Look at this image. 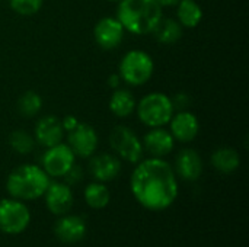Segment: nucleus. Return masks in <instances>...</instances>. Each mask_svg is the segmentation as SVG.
<instances>
[{"label":"nucleus","mask_w":249,"mask_h":247,"mask_svg":"<svg viewBox=\"0 0 249 247\" xmlns=\"http://www.w3.org/2000/svg\"><path fill=\"white\" fill-rule=\"evenodd\" d=\"M130 188L137 202L150 211L169 208L178 197V182L174 169L158 157L139 162L131 175Z\"/></svg>","instance_id":"1"},{"label":"nucleus","mask_w":249,"mask_h":247,"mask_svg":"<svg viewBox=\"0 0 249 247\" xmlns=\"http://www.w3.org/2000/svg\"><path fill=\"white\" fill-rule=\"evenodd\" d=\"M117 19L125 31L134 35H149L155 31L162 15V6L156 0H121Z\"/></svg>","instance_id":"2"},{"label":"nucleus","mask_w":249,"mask_h":247,"mask_svg":"<svg viewBox=\"0 0 249 247\" xmlns=\"http://www.w3.org/2000/svg\"><path fill=\"white\" fill-rule=\"evenodd\" d=\"M50 185V176L36 165H20L6 181L9 195L19 201H34L42 197Z\"/></svg>","instance_id":"3"},{"label":"nucleus","mask_w":249,"mask_h":247,"mask_svg":"<svg viewBox=\"0 0 249 247\" xmlns=\"http://www.w3.org/2000/svg\"><path fill=\"white\" fill-rule=\"evenodd\" d=\"M139 119L149 128L165 127L169 124L175 108L172 99L162 92H152L146 95L139 105H136Z\"/></svg>","instance_id":"4"},{"label":"nucleus","mask_w":249,"mask_h":247,"mask_svg":"<svg viewBox=\"0 0 249 247\" xmlns=\"http://www.w3.org/2000/svg\"><path fill=\"white\" fill-rule=\"evenodd\" d=\"M155 63L152 57L140 49L128 51L120 63V77L130 86H142L153 76Z\"/></svg>","instance_id":"5"},{"label":"nucleus","mask_w":249,"mask_h":247,"mask_svg":"<svg viewBox=\"0 0 249 247\" xmlns=\"http://www.w3.org/2000/svg\"><path fill=\"white\" fill-rule=\"evenodd\" d=\"M109 146L125 162L139 163L143 157V143L133 132L131 128L125 125H117L112 128L109 134Z\"/></svg>","instance_id":"6"},{"label":"nucleus","mask_w":249,"mask_h":247,"mask_svg":"<svg viewBox=\"0 0 249 247\" xmlns=\"http://www.w3.org/2000/svg\"><path fill=\"white\" fill-rule=\"evenodd\" d=\"M29 221L31 213L23 202L15 198L0 201V231L6 234L23 233Z\"/></svg>","instance_id":"7"},{"label":"nucleus","mask_w":249,"mask_h":247,"mask_svg":"<svg viewBox=\"0 0 249 247\" xmlns=\"http://www.w3.org/2000/svg\"><path fill=\"white\" fill-rule=\"evenodd\" d=\"M74 153L67 144L58 143L48 147L42 156V169L48 176L63 178L74 165Z\"/></svg>","instance_id":"8"},{"label":"nucleus","mask_w":249,"mask_h":247,"mask_svg":"<svg viewBox=\"0 0 249 247\" xmlns=\"http://www.w3.org/2000/svg\"><path fill=\"white\" fill-rule=\"evenodd\" d=\"M67 140H69V147L74 153V156L79 157H90L95 154L98 148V134L95 128L86 122H77L74 128L67 131Z\"/></svg>","instance_id":"9"},{"label":"nucleus","mask_w":249,"mask_h":247,"mask_svg":"<svg viewBox=\"0 0 249 247\" xmlns=\"http://www.w3.org/2000/svg\"><path fill=\"white\" fill-rule=\"evenodd\" d=\"M124 31L117 17H102L93 28V36L102 49H114L123 42Z\"/></svg>","instance_id":"10"},{"label":"nucleus","mask_w":249,"mask_h":247,"mask_svg":"<svg viewBox=\"0 0 249 247\" xmlns=\"http://www.w3.org/2000/svg\"><path fill=\"white\" fill-rule=\"evenodd\" d=\"M34 134H35V141L45 148L61 143L64 137V128L61 119L57 118L55 115H47L39 118L35 124Z\"/></svg>","instance_id":"11"},{"label":"nucleus","mask_w":249,"mask_h":247,"mask_svg":"<svg viewBox=\"0 0 249 247\" xmlns=\"http://www.w3.org/2000/svg\"><path fill=\"white\" fill-rule=\"evenodd\" d=\"M171 134L174 137V140L181 141V143H190L193 141L198 131H200V122L198 118L188 111H179L177 114L172 115L171 121Z\"/></svg>","instance_id":"12"},{"label":"nucleus","mask_w":249,"mask_h":247,"mask_svg":"<svg viewBox=\"0 0 249 247\" xmlns=\"http://www.w3.org/2000/svg\"><path fill=\"white\" fill-rule=\"evenodd\" d=\"M44 195L45 205L54 215H64L73 205V194L67 183L50 182Z\"/></svg>","instance_id":"13"},{"label":"nucleus","mask_w":249,"mask_h":247,"mask_svg":"<svg viewBox=\"0 0 249 247\" xmlns=\"http://www.w3.org/2000/svg\"><path fill=\"white\" fill-rule=\"evenodd\" d=\"M142 143H143V148L152 157H158V159L168 156L175 146V140L172 134L163 127L152 128L149 132H146Z\"/></svg>","instance_id":"14"},{"label":"nucleus","mask_w":249,"mask_h":247,"mask_svg":"<svg viewBox=\"0 0 249 247\" xmlns=\"http://www.w3.org/2000/svg\"><path fill=\"white\" fill-rule=\"evenodd\" d=\"M89 172L98 182H109L121 172V162L109 153L96 154L89 162Z\"/></svg>","instance_id":"15"},{"label":"nucleus","mask_w":249,"mask_h":247,"mask_svg":"<svg viewBox=\"0 0 249 247\" xmlns=\"http://www.w3.org/2000/svg\"><path fill=\"white\" fill-rule=\"evenodd\" d=\"M54 233L63 243H77L86 234V224L77 215H63L55 223Z\"/></svg>","instance_id":"16"},{"label":"nucleus","mask_w":249,"mask_h":247,"mask_svg":"<svg viewBox=\"0 0 249 247\" xmlns=\"http://www.w3.org/2000/svg\"><path fill=\"white\" fill-rule=\"evenodd\" d=\"M177 173L188 182L197 181L203 173V160L200 154L193 148H184L179 151L175 160Z\"/></svg>","instance_id":"17"},{"label":"nucleus","mask_w":249,"mask_h":247,"mask_svg":"<svg viewBox=\"0 0 249 247\" xmlns=\"http://www.w3.org/2000/svg\"><path fill=\"white\" fill-rule=\"evenodd\" d=\"M109 111L117 118H127L136 111V99L127 89H117L109 98Z\"/></svg>","instance_id":"18"},{"label":"nucleus","mask_w":249,"mask_h":247,"mask_svg":"<svg viewBox=\"0 0 249 247\" xmlns=\"http://www.w3.org/2000/svg\"><path fill=\"white\" fill-rule=\"evenodd\" d=\"M177 16L182 28H196L203 19V9L196 0H179L177 3Z\"/></svg>","instance_id":"19"},{"label":"nucleus","mask_w":249,"mask_h":247,"mask_svg":"<svg viewBox=\"0 0 249 247\" xmlns=\"http://www.w3.org/2000/svg\"><path fill=\"white\" fill-rule=\"evenodd\" d=\"M212 165L220 173H233L241 165V157L235 148L220 147L212 154Z\"/></svg>","instance_id":"20"},{"label":"nucleus","mask_w":249,"mask_h":247,"mask_svg":"<svg viewBox=\"0 0 249 247\" xmlns=\"http://www.w3.org/2000/svg\"><path fill=\"white\" fill-rule=\"evenodd\" d=\"M155 39L160 44H174L181 39L182 36V26L175 19H160L155 31L152 32Z\"/></svg>","instance_id":"21"},{"label":"nucleus","mask_w":249,"mask_h":247,"mask_svg":"<svg viewBox=\"0 0 249 247\" xmlns=\"http://www.w3.org/2000/svg\"><path fill=\"white\" fill-rule=\"evenodd\" d=\"M85 201L90 208L102 210L111 201L109 189L102 182H92L85 189Z\"/></svg>","instance_id":"22"},{"label":"nucleus","mask_w":249,"mask_h":247,"mask_svg":"<svg viewBox=\"0 0 249 247\" xmlns=\"http://www.w3.org/2000/svg\"><path fill=\"white\" fill-rule=\"evenodd\" d=\"M41 108H42V98L34 90H28L22 93L20 98L18 99V111L25 118H32L38 115Z\"/></svg>","instance_id":"23"},{"label":"nucleus","mask_w":249,"mask_h":247,"mask_svg":"<svg viewBox=\"0 0 249 247\" xmlns=\"http://www.w3.org/2000/svg\"><path fill=\"white\" fill-rule=\"evenodd\" d=\"M9 146L19 154H28L34 150L35 138L23 130H15L9 135Z\"/></svg>","instance_id":"24"},{"label":"nucleus","mask_w":249,"mask_h":247,"mask_svg":"<svg viewBox=\"0 0 249 247\" xmlns=\"http://www.w3.org/2000/svg\"><path fill=\"white\" fill-rule=\"evenodd\" d=\"M44 0H9L10 9L20 16H32L39 12Z\"/></svg>","instance_id":"25"},{"label":"nucleus","mask_w":249,"mask_h":247,"mask_svg":"<svg viewBox=\"0 0 249 247\" xmlns=\"http://www.w3.org/2000/svg\"><path fill=\"white\" fill-rule=\"evenodd\" d=\"M64 178H66V182H67L69 186H70V185H76V183H79L80 179H82V169H80L79 166L73 165L71 169L64 175Z\"/></svg>","instance_id":"26"},{"label":"nucleus","mask_w":249,"mask_h":247,"mask_svg":"<svg viewBox=\"0 0 249 247\" xmlns=\"http://www.w3.org/2000/svg\"><path fill=\"white\" fill-rule=\"evenodd\" d=\"M188 102H190V98H188L185 93H178V95H177V98H175V99H172V105H174V108H179L181 111H182L184 108H187V106H188Z\"/></svg>","instance_id":"27"},{"label":"nucleus","mask_w":249,"mask_h":247,"mask_svg":"<svg viewBox=\"0 0 249 247\" xmlns=\"http://www.w3.org/2000/svg\"><path fill=\"white\" fill-rule=\"evenodd\" d=\"M77 118L76 116H73V115H67V116H64L63 118V121H61V124H63V128H64V131H70L71 128H74L76 125H77Z\"/></svg>","instance_id":"28"},{"label":"nucleus","mask_w":249,"mask_h":247,"mask_svg":"<svg viewBox=\"0 0 249 247\" xmlns=\"http://www.w3.org/2000/svg\"><path fill=\"white\" fill-rule=\"evenodd\" d=\"M120 83H121V77H120V74H111V76L108 77V86H109V87L118 89Z\"/></svg>","instance_id":"29"},{"label":"nucleus","mask_w":249,"mask_h":247,"mask_svg":"<svg viewBox=\"0 0 249 247\" xmlns=\"http://www.w3.org/2000/svg\"><path fill=\"white\" fill-rule=\"evenodd\" d=\"M162 7H166V6H177V3L179 0H156Z\"/></svg>","instance_id":"30"},{"label":"nucleus","mask_w":249,"mask_h":247,"mask_svg":"<svg viewBox=\"0 0 249 247\" xmlns=\"http://www.w3.org/2000/svg\"><path fill=\"white\" fill-rule=\"evenodd\" d=\"M108 1H121V0H108Z\"/></svg>","instance_id":"31"}]
</instances>
